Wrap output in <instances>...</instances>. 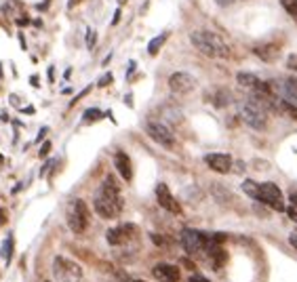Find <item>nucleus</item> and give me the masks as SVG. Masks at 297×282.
I'll list each match as a JSON object with an SVG mask.
<instances>
[{"label": "nucleus", "mask_w": 297, "mask_h": 282, "mask_svg": "<svg viewBox=\"0 0 297 282\" xmlns=\"http://www.w3.org/2000/svg\"><path fill=\"white\" fill-rule=\"evenodd\" d=\"M129 282H144V280H137V278H133V280H129Z\"/></svg>", "instance_id": "nucleus-40"}, {"label": "nucleus", "mask_w": 297, "mask_h": 282, "mask_svg": "<svg viewBox=\"0 0 297 282\" xmlns=\"http://www.w3.org/2000/svg\"><path fill=\"white\" fill-rule=\"evenodd\" d=\"M17 38H19V45H21V48H24V51H25L27 45H25V36H24V32H19V34H17Z\"/></svg>", "instance_id": "nucleus-30"}, {"label": "nucleus", "mask_w": 297, "mask_h": 282, "mask_svg": "<svg viewBox=\"0 0 297 282\" xmlns=\"http://www.w3.org/2000/svg\"><path fill=\"white\" fill-rule=\"evenodd\" d=\"M49 80H51V82H55V68H53V66L49 68Z\"/></svg>", "instance_id": "nucleus-34"}, {"label": "nucleus", "mask_w": 297, "mask_h": 282, "mask_svg": "<svg viewBox=\"0 0 297 282\" xmlns=\"http://www.w3.org/2000/svg\"><path fill=\"white\" fill-rule=\"evenodd\" d=\"M181 244H183V249H186L190 255H198V253H202L204 249H207L209 238L204 236L202 232H198V230L183 228L181 230Z\"/></svg>", "instance_id": "nucleus-8"}, {"label": "nucleus", "mask_w": 297, "mask_h": 282, "mask_svg": "<svg viewBox=\"0 0 297 282\" xmlns=\"http://www.w3.org/2000/svg\"><path fill=\"white\" fill-rule=\"evenodd\" d=\"M49 152H51V141H45V143H42V147H40V158L47 156Z\"/></svg>", "instance_id": "nucleus-26"}, {"label": "nucleus", "mask_w": 297, "mask_h": 282, "mask_svg": "<svg viewBox=\"0 0 297 282\" xmlns=\"http://www.w3.org/2000/svg\"><path fill=\"white\" fill-rule=\"evenodd\" d=\"M118 21H120V9H118V11L114 13V19H112V24H114V25H116V24H118Z\"/></svg>", "instance_id": "nucleus-38"}, {"label": "nucleus", "mask_w": 297, "mask_h": 282, "mask_svg": "<svg viewBox=\"0 0 297 282\" xmlns=\"http://www.w3.org/2000/svg\"><path fill=\"white\" fill-rule=\"evenodd\" d=\"M253 53H255L261 61H274L280 55V48H278V45H274V42H264V45H257L253 48Z\"/></svg>", "instance_id": "nucleus-15"}, {"label": "nucleus", "mask_w": 297, "mask_h": 282, "mask_svg": "<svg viewBox=\"0 0 297 282\" xmlns=\"http://www.w3.org/2000/svg\"><path fill=\"white\" fill-rule=\"evenodd\" d=\"M146 133L148 137L154 139L158 145L167 147V150H173L177 139H175V133L171 131V126L165 124L162 120H148L146 122Z\"/></svg>", "instance_id": "nucleus-6"}, {"label": "nucleus", "mask_w": 297, "mask_h": 282, "mask_svg": "<svg viewBox=\"0 0 297 282\" xmlns=\"http://www.w3.org/2000/svg\"><path fill=\"white\" fill-rule=\"evenodd\" d=\"M126 2V0H118V4H124Z\"/></svg>", "instance_id": "nucleus-41"}, {"label": "nucleus", "mask_w": 297, "mask_h": 282, "mask_svg": "<svg viewBox=\"0 0 297 282\" xmlns=\"http://www.w3.org/2000/svg\"><path fill=\"white\" fill-rule=\"evenodd\" d=\"M190 42L200 51L202 55L207 57H213V59H225L230 57V47L222 36H217L215 32H209V30H196L190 34Z\"/></svg>", "instance_id": "nucleus-2"}, {"label": "nucleus", "mask_w": 297, "mask_h": 282, "mask_svg": "<svg viewBox=\"0 0 297 282\" xmlns=\"http://www.w3.org/2000/svg\"><path fill=\"white\" fill-rule=\"evenodd\" d=\"M2 257L6 259V261H11V257H13V238L9 236L4 240V244H2Z\"/></svg>", "instance_id": "nucleus-22"}, {"label": "nucleus", "mask_w": 297, "mask_h": 282, "mask_svg": "<svg viewBox=\"0 0 297 282\" xmlns=\"http://www.w3.org/2000/svg\"><path fill=\"white\" fill-rule=\"evenodd\" d=\"M112 80H114V76L112 74H105L101 80H99V87H108V84H112Z\"/></svg>", "instance_id": "nucleus-25"}, {"label": "nucleus", "mask_w": 297, "mask_h": 282, "mask_svg": "<svg viewBox=\"0 0 297 282\" xmlns=\"http://www.w3.org/2000/svg\"><path fill=\"white\" fill-rule=\"evenodd\" d=\"M289 244H291L293 249L297 251V234H291V236H289Z\"/></svg>", "instance_id": "nucleus-31"}, {"label": "nucleus", "mask_w": 297, "mask_h": 282, "mask_svg": "<svg viewBox=\"0 0 297 282\" xmlns=\"http://www.w3.org/2000/svg\"><path fill=\"white\" fill-rule=\"evenodd\" d=\"M42 282H51V280H42Z\"/></svg>", "instance_id": "nucleus-43"}, {"label": "nucleus", "mask_w": 297, "mask_h": 282, "mask_svg": "<svg viewBox=\"0 0 297 282\" xmlns=\"http://www.w3.org/2000/svg\"><path fill=\"white\" fill-rule=\"evenodd\" d=\"M209 97H211L209 101L213 103V105H217V108H225V105L232 101V93H230L228 89H215Z\"/></svg>", "instance_id": "nucleus-17"}, {"label": "nucleus", "mask_w": 297, "mask_h": 282, "mask_svg": "<svg viewBox=\"0 0 297 282\" xmlns=\"http://www.w3.org/2000/svg\"><path fill=\"white\" fill-rule=\"evenodd\" d=\"M32 84H34V87H38V84H40L38 82V76H32Z\"/></svg>", "instance_id": "nucleus-39"}, {"label": "nucleus", "mask_w": 297, "mask_h": 282, "mask_svg": "<svg viewBox=\"0 0 297 282\" xmlns=\"http://www.w3.org/2000/svg\"><path fill=\"white\" fill-rule=\"evenodd\" d=\"M257 202L266 204V207H270L274 211H285V202H282V192L276 183L272 181H266V183H259L257 188Z\"/></svg>", "instance_id": "nucleus-7"}, {"label": "nucleus", "mask_w": 297, "mask_h": 282, "mask_svg": "<svg viewBox=\"0 0 297 282\" xmlns=\"http://www.w3.org/2000/svg\"><path fill=\"white\" fill-rule=\"evenodd\" d=\"M272 108L278 110L280 114H285L287 118H291V120H297V105L287 101V99H272Z\"/></svg>", "instance_id": "nucleus-16"}, {"label": "nucleus", "mask_w": 297, "mask_h": 282, "mask_svg": "<svg viewBox=\"0 0 297 282\" xmlns=\"http://www.w3.org/2000/svg\"><path fill=\"white\" fill-rule=\"evenodd\" d=\"M47 131H49V129H47V126H42V129H40V135L36 137V141H40L42 137H45V135H47Z\"/></svg>", "instance_id": "nucleus-36"}, {"label": "nucleus", "mask_w": 297, "mask_h": 282, "mask_svg": "<svg viewBox=\"0 0 297 282\" xmlns=\"http://www.w3.org/2000/svg\"><path fill=\"white\" fill-rule=\"evenodd\" d=\"M282 93H285L287 101H291L297 105V78L282 80Z\"/></svg>", "instance_id": "nucleus-18"}, {"label": "nucleus", "mask_w": 297, "mask_h": 282, "mask_svg": "<svg viewBox=\"0 0 297 282\" xmlns=\"http://www.w3.org/2000/svg\"><path fill=\"white\" fill-rule=\"evenodd\" d=\"M89 91H91V87H87V89H82V91H80V93H78V95H76V97H74V99H72V103H70V105H74L76 101H80V99H82V97H84V95H87V93H89Z\"/></svg>", "instance_id": "nucleus-28"}, {"label": "nucleus", "mask_w": 297, "mask_h": 282, "mask_svg": "<svg viewBox=\"0 0 297 282\" xmlns=\"http://www.w3.org/2000/svg\"><path fill=\"white\" fill-rule=\"evenodd\" d=\"M4 223H6V211L0 209V225H4Z\"/></svg>", "instance_id": "nucleus-32"}, {"label": "nucleus", "mask_w": 297, "mask_h": 282, "mask_svg": "<svg viewBox=\"0 0 297 282\" xmlns=\"http://www.w3.org/2000/svg\"><path fill=\"white\" fill-rule=\"evenodd\" d=\"M66 221H68V228L74 234H84L89 228V221H91V211L87 207V202L82 198L70 200L66 207Z\"/></svg>", "instance_id": "nucleus-3"}, {"label": "nucleus", "mask_w": 297, "mask_h": 282, "mask_svg": "<svg viewBox=\"0 0 297 282\" xmlns=\"http://www.w3.org/2000/svg\"><path fill=\"white\" fill-rule=\"evenodd\" d=\"M95 42H97V34H95V30H87V47L93 48Z\"/></svg>", "instance_id": "nucleus-23"}, {"label": "nucleus", "mask_w": 297, "mask_h": 282, "mask_svg": "<svg viewBox=\"0 0 297 282\" xmlns=\"http://www.w3.org/2000/svg\"><path fill=\"white\" fill-rule=\"evenodd\" d=\"M204 162H207V166L211 171H215L219 175H225L232 171V164H234V160H232L230 154H219V152H213V154H207L204 156Z\"/></svg>", "instance_id": "nucleus-12"}, {"label": "nucleus", "mask_w": 297, "mask_h": 282, "mask_svg": "<svg viewBox=\"0 0 297 282\" xmlns=\"http://www.w3.org/2000/svg\"><path fill=\"white\" fill-rule=\"evenodd\" d=\"M240 118L255 131H264L268 126V112L266 105L259 103L255 97H251L249 101H245L240 105Z\"/></svg>", "instance_id": "nucleus-4"}, {"label": "nucleus", "mask_w": 297, "mask_h": 282, "mask_svg": "<svg viewBox=\"0 0 297 282\" xmlns=\"http://www.w3.org/2000/svg\"><path fill=\"white\" fill-rule=\"evenodd\" d=\"M169 89L175 95H188L196 89V78L188 72H173L169 76Z\"/></svg>", "instance_id": "nucleus-9"}, {"label": "nucleus", "mask_w": 297, "mask_h": 282, "mask_svg": "<svg viewBox=\"0 0 297 282\" xmlns=\"http://www.w3.org/2000/svg\"><path fill=\"white\" fill-rule=\"evenodd\" d=\"M137 236V225L126 223V225H118V228H112L105 232V240L112 246H120L124 242H129V238Z\"/></svg>", "instance_id": "nucleus-10"}, {"label": "nucleus", "mask_w": 297, "mask_h": 282, "mask_svg": "<svg viewBox=\"0 0 297 282\" xmlns=\"http://www.w3.org/2000/svg\"><path fill=\"white\" fill-rule=\"evenodd\" d=\"M188 282H211V280H209V278H204V276H200V274H192Z\"/></svg>", "instance_id": "nucleus-27"}, {"label": "nucleus", "mask_w": 297, "mask_h": 282, "mask_svg": "<svg viewBox=\"0 0 297 282\" xmlns=\"http://www.w3.org/2000/svg\"><path fill=\"white\" fill-rule=\"evenodd\" d=\"M167 38H169V34H167V32H162L160 36L152 38V40H150V45H148V53H150V55H156V53L160 51V47L165 45V40H167Z\"/></svg>", "instance_id": "nucleus-19"}, {"label": "nucleus", "mask_w": 297, "mask_h": 282, "mask_svg": "<svg viewBox=\"0 0 297 282\" xmlns=\"http://www.w3.org/2000/svg\"><path fill=\"white\" fill-rule=\"evenodd\" d=\"M99 118H103V114H101V110H97V108H91V110L84 112V122H97Z\"/></svg>", "instance_id": "nucleus-20"}, {"label": "nucleus", "mask_w": 297, "mask_h": 282, "mask_svg": "<svg viewBox=\"0 0 297 282\" xmlns=\"http://www.w3.org/2000/svg\"><path fill=\"white\" fill-rule=\"evenodd\" d=\"M27 24H30V19H24V17H21V19H17V25H27Z\"/></svg>", "instance_id": "nucleus-37"}, {"label": "nucleus", "mask_w": 297, "mask_h": 282, "mask_svg": "<svg viewBox=\"0 0 297 282\" xmlns=\"http://www.w3.org/2000/svg\"><path fill=\"white\" fill-rule=\"evenodd\" d=\"M287 213H289V217H291L293 221H297V209H295V207H289V209H287Z\"/></svg>", "instance_id": "nucleus-29"}, {"label": "nucleus", "mask_w": 297, "mask_h": 282, "mask_svg": "<svg viewBox=\"0 0 297 282\" xmlns=\"http://www.w3.org/2000/svg\"><path fill=\"white\" fill-rule=\"evenodd\" d=\"M152 276L158 282H179V267L171 263H156L152 267Z\"/></svg>", "instance_id": "nucleus-13"}, {"label": "nucleus", "mask_w": 297, "mask_h": 282, "mask_svg": "<svg viewBox=\"0 0 297 282\" xmlns=\"http://www.w3.org/2000/svg\"><path fill=\"white\" fill-rule=\"evenodd\" d=\"M215 2H217L219 6H230L232 2H234V0H215Z\"/></svg>", "instance_id": "nucleus-33"}, {"label": "nucleus", "mask_w": 297, "mask_h": 282, "mask_svg": "<svg viewBox=\"0 0 297 282\" xmlns=\"http://www.w3.org/2000/svg\"><path fill=\"white\" fill-rule=\"evenodd\" d=\"M123 207H124V200H123V194H120L118 183L112 175H108L95 192V198H93L95 213L101 219H116L123 213Z\"/></svg>", "instance_id": "nucleus-1"}, {"label": "nucleus", "mask_w": 297, "mask_h": 282, "mask_svg": "<svg viewBox=\"0 0 297 282\" xmlns=\"http://www.w3.org/2000/svg\"><path fill=\"white\" fill-rule=\"evenodd\" d=\"M156 202L165 211H169V213L181 215V204L175 200V196L171 194V189L167 188V183H158V186H156Z\"/></svg>", "instance_id": "nucleus-11"}, {"label": "nucleus", "mask_w": 297, "mask_h": 282, "mask_svg": "<svg viewBox=\"0 0 297 282\" xmlns=\"http://www.w3.org/2000/svg\"><path fill=\"white\" fill-rule=\"evenodd\" d=\"M53 276L57 282H87L82 267L68 257L57 255L53 259Z\"/></svg>", "instance_id": "nucleus-5"}, {"label": "nucleus", "mask_w": 297, "mask_h": 282, "mask_svg": "<svg viewBox=\"0 0 297 282\" xmlns=\"http://www.w3.org/2000/svg\"><path fill=\"white\" fill-rule=\"evenodd\" d=\"M280 4H282V9H285L291 17L297 15V0H280Z\"/></svg>", "instance_id": "nucleus-21"}, {"label": "nucleus", "mask_w": 297, "mask_h": 282, "mask_svg": "<svg viewBox=\"0 0 297 282\" xmlns=\"http://www.w3.org/2000/svg\"><path fill=\"white\" fill-rule=\"evenodd\" d=\"M289 200H291V204H293V207L297 209V192H293L291 196H289Z\"/></svg>", "instance_id": "nucleus-35"}, {"label": "nucleus", "mask_w": 297, "mask_h": 282, "mask_svg": "<svg viewBox=\"0 0 297 282\" xmlns=\"http://www.w3.org/2000/svg\"><path fill=\"white\" fill-rule=\"evenodd\" d=\"M287 68L289 70H295V72H297V53H291L287 57Z\"/></svg>", "instance_id": "nucleus-24"}, {"label": "nucleus", "mask_w": 297, "mask_h": 282, "mask_svg": "<svg viewBox=\"0 0 297 282\" xmlns=\"http://www.w3.org/2000/svg\"><path fill=\"white\" fill-rule=\"evenodd\" d=\"M2 160H4V158H2V156H0V164H2Z\"/></svg>", "instance_id": "nucleus-42"}, {"label": "nucleus", "mask_w": 297, "mask_h": 282, "mask_svg": "<svg viewBox=\"0 0 297 282\" xmlns=\"http://www.w3.org/2000/svg\"><path fill=\"white\" fill-rule=\"evenodd\" d=\"M114 166L116 171L120 173V177H123L124 181H131L133 179V166H131V158L126 156V154L123 150H118L114 154Z\"/></svg>", "instance_id": "nucleus-14"}]
</instances>
